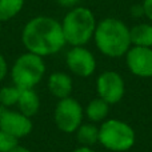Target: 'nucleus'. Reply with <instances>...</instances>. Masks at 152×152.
<instances>
[{"instance_id": "6e6552de", "label": "nucleus", "mask_w": 152, "mask_h": 152, "mask_svg": "<svg viewBox=\"0 0 152 152\" xmlns=\"http://www.w3.org/2000/svg\"><path fill=\"white\" fill-rule=\"evenodd\" d=\"M34 124L31 118L26 116L20 111H13L10 108H0V129L16 139H23L31 134Z\"/></svg>"}, {"instance_id": "4be33fe9", "label": "nucleus", "mask_w": 152, "mask_h": 152, "mask_svg": "<svg viewBox=\"0 0 152 152\" xmlns=\"http://www.w3.org/2000/svg\"><path fill=\"white\" fill-rule=\"evenodd\" d=\"M79 1L80 0H56V3H58L60 7H64V8H74V7H77Z\"/></svg>"}, {"instance_id": "f257e3e1", "label": "nucleus", "mask_w": 152, "mask_h": 152, "mask_svg": "<svg viewBox=\"0 0 152 152\" xmlns=\"http://www.w3.org/2000/svg\"><path fill=\"white\" fill-rule=\"evenodd\" d=\"M21 42L28 52L42 58L55 55L67 44L61 23L51 16L31 19L21 31Z\"/></svg>"}, {"instance_id": "9b49d317", "label": "nucleus", "mask_w": 152, "mask_h": 152, "mask_svg": "<svg viewBox=\"0 0 152 152\" xmlns=\"http://www.w3.org/2000/svg\"><path fill=\"white\" fill-rule=\"evenodd\" d=\"M47 86L51 95L58 97L59 100L71 96L72 88H74L71 76L66 74V72H53V74H51L50 77H48Z\"/></svg>"}, {"instance_id": "9d476101", "label": "nucleus", "mask_w": 152, "mask_h": 152, "mask_svg": "<svg viewBox=\"0 0 152 152\" xmlns=\"http://www.w3.org/2000/svg\"><path fill=\"white\" fill-rule=\"evenodd\" d=\"M126 64L135 76L152 77V48L131 45L126 53Z\"/></svg>"}, {"instance_id": "b1692460", "label": "nucleus", "mask_w": 152, "mask_h": 152, "mask_svg": "<svg viewBox=\"0 0 152 152\" xmlns=\"http://www.w3.org/2000/svg\"><path fill=\"white\" fill-rule=\"evenodd\" d=\"M11 152H31L28 150V148H26V147H21V145H18L16 148H13Z\"/></svg>"}, {"instance_id": "5701e85b", "label": "nucleus", "mask_w": 152, "mask_h": 152, "mask_svg": "<svg viewBox=\"0 0 152 152\" xmlns=\"http://www.w3.org/2000/svg\"><path fill=\"white\" fill-rule=\"evenodd\" d=\"M72 152H95L92 150L91 147H84V145H80V147H77L76 150H74Z\"/></svg>"}, {"instance_id": "7ed1b4c3", "label": "nucleus", "mask_w": 152, "mask_h": 152, "mask_svg": "<svg viewBox=\"0 0 152 152\" xmlns=\"http://www.w3.org/2000/svg\"><path fill=\"white\" fill-rule=\"evenodd\" d=\"M96 24V18L89 8L80 5L71 8L61 21L66 43L72 47L86 45L94 39Z\"/></svg>"}, {"instance_id": "dca6fc26", "label": "nucleus", "mask_w": 152, "mask_h": 152, "mask_svg": "<svg viewBox=\"0 0 152 152\" xmlns=\"http://www.w3.org/2000/svg\"><path fill=\"white\" fill-rule=\"evenodd\" d=\"M24 0H0V23L8 21L20 13Z\"/></svg>"}, {"instance_id": "393cba45", "label": "nucleus", "mask_w": 152, "mask_h": 152, "mask_svg": "<svg viewBox=\"0 0 152 152\" xmlns=\"http://www.w3.org/2000/svg\"><path fill=\"white\" fill-rule=\"evenodd\" d=\"M0 36H1V23H0Z\"/></svg>"}, {"instance_id": "a211bd4d", "label": "nucleus", "mask_w": 152, "mask_h": 152, "mask_svg": "<svg viewBox=\"0 0 152 152\" xmlns=\"http://www.w3.org/2000/svg\"><path fill=\"white\" fill-rule=\"evenodd\" d=\"M19 145V139L0 129V152H11Z\"/></svg>"}, {"instance_id": "aec40b11", "label": "nucleus", "mask_w": 152, "mask_h": 152, "mask_svg": "<svg viewBox=\"0 0 152 152\" xmlns=\"http://www.w3.org/2000/svg\"><path fill=\"white\" fill-rule=\"evenodd\" d=\"M142 5L143 11H144V16L152 21V0H143Z\"/></svg>"}, {"instance_id": "1a4fd4ad", "label": "nucleus", "mask_w": 152, "mask_h": 152, "mask_svg": "<svg viewBox=\"0 0 152 152\" xmlns=\"http://www.w3.org/2000/svg\"><path fill=\"white\" fill-rule=\"evenodd\" d=\"M66 63L69 71L79 77H89L96 69V59L94 53L84 45L72 47L67 52Z\"/></svg>"}, {"instance_id": "6ab92c4d", "label": "nucleus", "mask_w": 152, "mask_h": 152, "mask_svg": "<svg viewBox=\"0 0 152 152\" xmlns=\"http://www.w3.org/2000/svg\"><path fill=\"white\" fill-rule=\"evenodd\" d=\"M8 74V64H7V60L3 56V53L0 52V81L7 76Z\"/></svg>"}, {"instance_id": "ddd939ff", "label": "nucleus", "mask_w": 152, "mask_h": 152, "mask_svg": "<svg viewBox=\"0 0 152 152\" xmlns=\"http://www.w3.org/2000/svg\"><path fill=\"white\" fill-rule=\"evenodd\" d=\"M131 45L152 48V24L139 23L129 28Z\"/></svg>"}, {"instance_id": "f3484780", "label": "nucleus", "mask_w": 152, "mask_h": 152, "mask_svg": "<svg viewBox=\"0 0 152 152\" xmlns=\"http://www.w3.org/2000/svg\"><path fill=\"white\" fill-rule=\"evenodd\" d=\"M19 95H20V88L12 86H4L0 88V104L4 108H10L18 104Z\"/></svg>"}, {"instance_id": "412c9836", "label": "nucleus", "mask_w": 152, "mask_h": 152, "mask_svg": "<svg viewBox=\"0 0 152 152\" xmlns=\"http://www.w3.org/2000/svg\"><path fill=\"white\" fill-rule=\"evenodd\" d=\"M129 13H131L134 18H142L144 16V11H143V5L142 4H135L129 8Z\"/></svg>"}, {"instance_id": "4468645a", "label": "nucleus", "mask_w": 152, "mask_h": 152, "mask_svg": "<svg viewBox=\"0 0 152 152\" xmlns=\"http://www.w3.org/2000/svg\"><path fill=\"white\" fill-rule=\"evenodd\" d=\"M108 112H110V104L105 100L96 97V99L91 100L88 103V105L84 110V115L88 118L89 121L92 123H100L104 121L107 118Z\"/></svg>"}, {"instance_id": "39448f33", "label": "nucleus", "mask_w": 152, "mask_h": 152, "mask_svg": "<svg viewBox=\"0 0 152 152\" xmlns=\"http://www.w3.org/2000/svg\"><path fill=\"white\" fill-rule=\"evenodd\" d=\"M135 131L128 123L119 119H108L99 128V143L108 151L126 152L135 144Z\"/></svg>"}, {"instance_id": "423d86ee", "label": "nucleus", "mask_w": 152, "mask_h": 152, "mask_svg": "<svg viewBox=\"0 0 152 152\" xmlns=\"http://www.w3.org/2000/svg\"><path fill=\"white\" fill-rule=\"evenodd\" d=\"M83 116L84 110L81 104L71 96L59 100L53 111V120L56 127L66 134H72L80 127Z\"/></svg>"}, {"instance_id": "0eeeda50", "label": "nucleus", "mask_w": 152, "mask_h": 152, "mask_svg": "<svg viewBox=\"0 0 152 152\" xmlns=\"http://www.w3.org/2000/svg\"><path fill=\"white\" fill-rule=\"evenodd\" d=\"M96 92L100 99L105 100L108 104H116L123 99L126 84L118 72L104 71L96 79Z\"/></svg>"}, {"instance_id": "20e7f679", "label": "nucleus", "mask_w": 152, "mask_h": 152, "mask_svg": "<svg viewBox=\"0 0 152 152\" xmlns=\"http://www.w3.org/2000/svg\"><path fill=\"white\" fill-rule=\"evenodd\" d=\"M45 74V63L42 56L27 51L20 55L12 64L11 79L20 89L35 88Z\"/></svg>"}, {"instance_id": "2eb2a0df", "label": "nucleus", "mask_w": 152, "mask_h": 152, "mask_svg": "<svg viewBox=\"0 0 152 152\" xmlns=\"http://www.w3.org/2000/svg\"><path fill=\"white\" fill-rule=\"evenodd\" d=\"M75 134L77 142L84 147H92L96 143H99V128L94 123L80 124Z\"/></svg>"}, {"instance_id": "f03ea898", "label": "nucleus", "mask_w": 152, "mask_h": 152, "mask_svg": "<svg viewBox=\"0 0 152 152\" xmlns=\"http://www.w3.org/2000/svg\"><path fill=\"white\" fill-rule=\"evenodd\" d=\"M96 48L108 58H121L131 48L129 28L116 18H105L96 24L94 34Z\"/></svg>"}, {"instance_id": "f8f14e48", "label": "nucleus", "mask_w": 152, "mask_h": 152, "mask_svg": "<svg viewBox=\"0 0 152 152\" xmlns=\"http://www.w3.org/2000/svg\"><path fill=\"white\" fill-rule=\"evenodd\" d=\"M16 105H18V111H20L28 118H32L40 110V97L34 88L20 89V95H19Z\"/></svg>"}]
</instances>
